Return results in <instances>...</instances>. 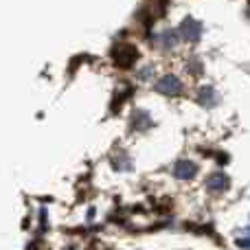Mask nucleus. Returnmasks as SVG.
Wrapping results in <instances>:
<instances>
[{"label": "nucleus", "mask_w": 250, "mask_h": 250, "mask_svg": "<svg viewBox=\"0 0 250 250\" xmlns=\"http://www.w3.org/2000/svg\"><path fill=\"white\" fill-rule=\"evenodd\" d=\"M156 90H158L160 95L176 97L182 92V82L178 77H173V75H165V77H160L158 82H156Z\"/></svg>", "instance_id": "nucleus-1"}, {"label": "nucleus", "mask_w": 250, "mask_h": 250, "mask_svg": "<svg viewBox=\"0 0 250 250\" xmlns=\"http://www.w3.org/2000/svg\"><path fill=\"white\" fill-rule=\"evenodd\" d=\"M195 173H198V165L191 160H178L173 165V176L178 180H191V178H195Z\"/></svg>", "instance_id": "nucleus-2"}, {"label": "nucleus", "mask_w": 250, "mask_h": 250, "mask_svg": "<svg viewBox=\"0 0 250 250\" xmlns=\"http://www.w3.org/2000/svg\"><path fill=\"white\" fill-rule=\"evenodd\" d=\"M180 33L187 42H198L200 35H202V26H200L195 20H185L180 26Z\"/></svg>", "instance_id": "nucleus-3"}, {"label": "nucleus", "mask_w": 250, "mask_h": 250, "mask_svg": "<svg viewBox=\"0 0 250 250\" xmlns=\"http://www.w3.org/2000/svg\"><path fill=\"white\" fill-rule=\"evenodd\" d=\"M207 189H211V191H226L229 189V178L224 176L222 171H215V173H211V176L207 178Z\"/></svg>", "instance_id": "nucleus-4"}, {"label": "nucleus", "mask_w": 250, "mask_h": 250, "mask_svg": "<svg viewBox=\"0 0 250 250\" xmlns=\"http://www.w3.org/2000/svg\"><path fill=\"white\" fill-rule=\"evenodd\" d=\"M134 57H136V51H134L132 46H123L117 51V62L121 66H129L134 62Z\"/></svg>", "instance_id": "nucleus-5"}, {"label": "nucleus", "mask_w": 250, "mask_h": 250, "mask_svg": "<svg viewBox=\"0 0 250 250\" xmlns=\"http://www.w3.org/2000/svg\"><path fill=\"white\" fill-rule=\"evenodd\" d=\"M235 242H237V246L242 250H250V226L239 230L237 237H235Z\"/></svg>", "instance_id": "nucleus-6"}]
</instances>
